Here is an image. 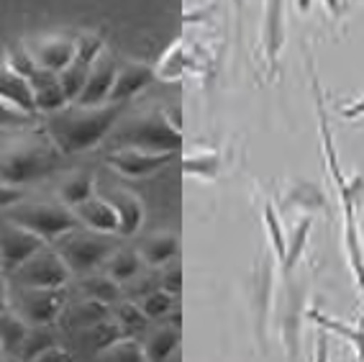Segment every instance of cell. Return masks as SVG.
I'll use <instances>...</instances> for the list:
<instances>
[{
	"instance_id": "6da1fadb",
	"label": "cell",
	"mask_w": 364,
	"mask_h": 362,
	"mask_svg": "<svg viewBox=\"0 0 364 362\" xmlns=\"http://www.w3.org/2000/svg\"><path fill=\"white\" fill-rule=\"evenodd\" d=\"M313 93H316V100H318L321 144H323L326 162H328V170H331L333 185H336L338 201H341V211H344L346 259H349L351 275H354V280H357V285H359V291H362V296H364V247H362V237H359V224H357V208L362 206L364 180H362V177H351V180H346V175L341 172L336 147H333L331 129H328V121H326V113H323V95H321V85H318V80H316V78H313Z\"/></svg>"
},
{
	"instance_id": "7a4b0ae2",
	"label": "cell",
	"mask_w": 364,
	"mask_h": 362,
	"mask_svg": "<svg viewBox=\"0 0 364 362\" xmlns=\"http://www.w3.org/2000/svg\"><path fill=\"white\" fill-rule=\"evenodd\" d=\"M121 113V103H111L105 108H80V110H57L49 116L46 134L57 144L62 155H75L92 149L108 134Z\"/></svg>"
},
{
	"instance_id": "3957f363",
	"label": "cell",
	"mask_w": 364,
	"mask_h": 362,
	"mask_svg": "<svg viewBox=\"0 0 364 362\" xmlns=\"http://www.w3.org/2000/svg\"><path fill=\"white\" fill-rule=\"evenodd\" d=\"M57 144L49 139H39V136H26L21 142H14L11 147L3 149L0 155V180L8 185H26V182L46 177L57 167L59 162Z\"/></svg>"
},
{
	"instance_id": "277c9868",
	"label": "cell",
	"mask_w": 364,
	"mask_h": 362,
	"mask_svg": "<svg viewBox=\"0 0 364 362\" xmlns=\"http://www.w3.org/2000/svg\"><path fill=\"white\" fill-rule=\"evenodd\" d=\"M6 219L33 232L46 244L62 239V237H67V234H72L80 227L77 214L65 203L62 206H57V203H16V206L8 208Z\"/></svg>"
},
{
	"instance_id": "5b68a950",
	"label": "cell",
	"mask_w": 364,
	"mask_h": 362,
	"mask_svg": "<svg viewBox=\"0 0 364 362\" xmlns=\"http://www.w3.org/2000/svg\"><path fill=\"white\" fill-rule=\"evenodd\" d=\"M306 285L295 283L293 275H287L285 296L280 301L277 326H280V342L290 362H298L303 347V321H306Z\"/></svg>"
},
{
	"instance_id": "8992f818",
	"label": "cell",
	"mask_w": 364,
	"mask_h": 362,
	"mask_svg": "<svg viewBox=\"0 0 364 362\" xmlns=\"http://www.w3.org/2000/svg\"><path fill=\"white\" fill-rule=\"evenodd\" d=\"M21 288H65L72 278L70 265L54 249H41L14 272Z\"/></svg>"
},
{
	"instance_id": "52a82bcc",
	"label": "cell",
	"mask_w": 364,
	"mask_h": 362,
	"mask_svg": "<svg viewBox=\"0 0 364 362\" xmlns=\"http://www.w3.org/2000/svg\"><path fill=\"white\" fill-rule=\"evenodd\" d=\"M44 247L46 242L33 232L18 227L11 219L0 221V267L3 272H16Z\"/></svg>"
},
{
	"instance_id": "ba28073f",
	"label": "cell",
	"mask_w": 364,
	"mask_h": 362,
	"mask_svg": "<svg viewBox=\"0 0 364 362\" xmlns=\"http://www.w3.org/2000/svg\"><path fill=\"white\" fill-rule=\"evenodd\" d=\"M72 272H92L98 265L108 262L111 257V244L95 234H77L72 232L62 237V244L57 249Z\"/></svg>"
},
{
	"instance_id": "9c48e42d",
	"label": "cell",
	"mask_w": 364,
	"mask_h": 362,
	"mask_svg": "<svg viewBox=\"0 0 364 362\" xmlns=\"http://www.w3.org/2000/svg\"><path fill=\"white\" fill-rule=\"evenodd\" d=\"M65 311V288H21L18 314L28 326H52Z\"/></svg>"
},
{
	"instance_id": "30bf717a",
	"label": "cell",
	"mask_w": 364,
	"mask_h": 362,
	"mask_svg": "<svg viewBox=\"0 0 364 362\" xmlns=\"http://www.w3.org/2000/svg\"><path fill=\"white\" fill-rule=\"evenodd\" d=\"M124 144L146 152H177L182 147V134L175 123H167L164 118H146V121L131 126L124 131Z\"/></svg>"
},
{
	"instance_id": "8fae6325",
	"label": "cell",
	"mask_w": 364,
	"mask_h": 362,
	"mask_svg": "<svg viewBox=\"0 0 364 362\" xmlns=\"http://www.w3.org/2000/svg\"><path fill=\"white\" fill-rule=\"evenodd\" d=\"M274 304V267L269 259H264L252 283V316H254V336L259 342V349H267V329H269V316H272Z\"/></svg>"
},
{
	"instance_id": "7c38bea8",
	"label": "cell",
	"mask_w": 364,
	"mask_h": 362,
	"mask_svg": "<svg viewBox=\"0 0 364 362\" xmlns=\"http://www.w3.org/2000/svg\"><path fill=\"white\" fill-rule=\"evenodd\" d=\"M175 157L177 152H146V149L126 147L118 149V152H111V155L105 157V162L116 172L126 175V177H146V175L156 172V170L167 167Z\"/></svg>"
},
{
	"instance_id": "4fadbf2b",
	"label": "cell",
	"mask_w": 364,
	"mask_h": 362,
	"mask_svg": "<svg viewBox=\"0 0 364 362\" xmlns=\"http://www.w3.org/2000/svg\"><path fill=\"white\" fill-rule=\"evenodd\" d=\"M116 62L111 57H98L92 62L90 72H87V80H85V88L80 93L77 103L80 108H98L100 103L111 100L113 83H116Z\"/></svg>"
},
{
	"instance_id": "5bb4252c",
	"label": "cell",
	"mask_w": 364,
	"mask_h": 362,
	"mask_svg": "<svg viewBox=\"0 0 364 362\" xmlns=\"http://www.w3.org/2000/svg\"><path fill=\"white\" fill-rule=\"evenodd\" d=\"M72 211L77 214L80 224H85V227L95 234H116L121 229V219H118V211L111 203V198L92 195V198L75 206Z\"/></svg>"
},
{
	"instance_id": "9a60e30c",
	"label": "cell",
	"mask_w": 364,
	"mask_h": 362,
	"mask_svg": "<svg viewBox=\"0 0 364 362\" xmlns=\"http://www.w3.org/2000/svg\"><path fill=\"white\" fill-rule=\"evenodd\" d=\"M28 83H31L36 110H44V113H57V110L67 108L70 98H67L65 88H62V83H59L57 72L41 70V67H39V70L28 78Z\"/></svg>"
},
{
	"instance_id": "2e32d148",
	"label": "cell",
	"mask_w": 364,
	"mask_h": 362,
	"mask_svg": "<svg viewBox=\"0 0 364 362\" xmlns=\"http://www.w3.org/2000/svg\"><path fill=\"white\" fill-rule=\"evenodd\" d=\"M264 54L267 62L277 67L282 44H285V0H267L264 8Z\"/></svg>"
},
{
	"instance_id": "e0dca14e",
	"label": "cell",
	"mask_w": 364,
	"mask_h": 362,
	"mask_svg": "<svg viewBox=\"0 0 364 362\" xmlns=\"http://www.w3.org/2000/svg\"><path fill=\"white\" fill-rule=\"evenodd\" d=\"M77 57V41L72 39H44L39 41L36 52H33V59L41 70L49 72H62L75 62Z\"/></svg>"
},
{
	"instance_id": "ac0fdd59",
	"label": "cell",
	"mask_w": 364,
	"mask_h": 362,
	"mask_svg": "<svg viewBox=\"0 0 364 362\" xmlns=\"http://www.w3.org/2000/svg\"><path fill=\"white\" fill-rule=\"evenodd\" d=\"M0 98L8 100V103L18 105L21 110H26L31 116H36V103H33V90L31 83L26 78H21L16 72H11L8 67L0 70Z\"/></svg>"
},
{
	"instance_id": "d6986e66",
	"label": "cell",
	"mask_w": 364,
	"mask_h": 362,
	"mask_svg": "<svg viewBox=\"0 0 364 362\" xmlns=\"http://www.w3.org/2000/svg\"><path fill=\"white\" fill-rule=\"evenodd\" d=\"M308 319H311L316 326H321L323 331H328V334H338L341 339H346L351 347L357 349L359 360L364 362V321L359 324V326H349V324L338 321V319L328 316V314H323V311H318V309L308 311Z\"/></svg>"
},
{
	"instance_id": "ffe728a7",
	"label": "cell",
	"mask_w": 364,
	"mask_h": 362,
	"mask_svg": "<svg viewBox=\"0 0 364 362\" xmlns=\"http://www.w3.org/2000/svg\"><path fill=\"white\" fill-rule=\"evenodd\" d=\"M180 324H169V326H162L159 331L149 336V342L144 344L146 349V360L149 362H167L169 357L175 355V349L180 347Z\"/></svg>"
},
{
	"instance_id": "44dd1931",
	"label": "cell",
	"mask_w": 364,
	"mask_h": 362,
	"mask_svg": "<svg viewBox=\"0 0 364 362\" xmlns=\"http://www.w3.org/2000/svg\"><path fill=\"white\" fill-rule=\"evenodd\" d=\"M111 203L116 206L118 219H121V229H118V234L131 237V234L141 227V219H144L141 201H139L136 195H131L129 190H116V193L111 195Z\"/></svg>"
},
{
	"instance_id": "7402d4cb",
	"label": "cell",
	"mask_w": 364,
	"mask_h": 362,
	"mask_svg": "<svg viewBox=\"0 0 364 362\" xmlns=\"http://www.w3.org/2000/svg\"><path fill=\"white\" fill-rule=\"evenodd\" d=\"M151 80V70L149 67H139L131 65L126 70H121L116 75V83H113L111 90V103H124L126 98H131L134 93H139L144 85Z\"/></svg>"
},
{
	"instance_id": "603a6c76",
	"label": "cell",
	"mask_w": 364,
	"mask_h": 362,
	"mask_svg": "<svg viewBox=\"0 0 364 362\" xmlns=\"http://www.w3.org/2000/svg\"><path fill=\"white\" fill-rule=\"evenodd\" d=\"M311 229H313V216H303V219L295 221V227L290 229V239H287V252L285 259H282V272L287 275H293L295 265L300 262L303 252H306V244H308V237H311Z\"/></svg>"
},
{
	"instance_id": "cb8c5ba5",
	"label": "cell",
	"mask_w": 364,
	"mask_h": 362,
	"mask_svg": "<svg viewBox=\"0 0 364 362\" xmlns=\"http://www.w3.org/2000/svg\"><path fill=\"white\" fill-rule=\"evenodd\" d=\"M218 170H221V155L213 152V149L182 157V172L196 175L200 180H215V177H218Z\"/></svg>"
},
{
	"instance_id": "d4e9b609",
	"label": "cell",
	"mask_w": 364,
	"mask_h": 362,
	"mask_svg": "<svg viewBox=\"0 0 364 362\" xmlns=\"http://www.w3.org/2000/svg\"><path fill=\"white\" fill-rule=\"evenodd\" d=\"M175 254H177V237H172V234H156V237H151L141 247V259L151 267L167 265Z\"/></svg>"
},
{
	"instance_id": "484cf974",
	"label": "cell",
	"mask_w": 364,
	"mask_h": 362,
	"mask_svg": "<svg viewBox=\"0 0 364 362\" xmlns=\"http://www.w3.org/2000/svg\"><path fill=\"white\" fill-rule=\"evenodd\" d=\"M28 326L21 314H11V311H3L0 314V344H3V352H18L23 336L28 334Z\"/></svg>"
},
{
	"instance_id": "4316f807",
	"label": "cell",
	"mask_w": 364,
	"mask_h": 362,
	"mask_svg": "<svg viewBox=\"0 0 364 362\" xmlns=\"http://www.w3.org/2000/svg\"><path fill=\"white\" fill-rule=\"evenodd\" d=\"M59 195H62V203L70 208L80 206V203H85L87 198H92V195H95V177H92V172L72 175L70 180L62 185Z\"/></svg>"
},
{
	"instance_id": "83f0119b",
	"label": "cell",
	"mask_w": 364,
	"mask_h": 362,
	"mask_svg": "<svg viewBox=\"0 0 364 362\" xmlns=\"http://www.w3.org/2000/svg\"><path fill=\"white\" fill-rule=\"evenodd\" d=\"M85 336H87V344H90V349L95 352V355H100V352H105V349L111 347V344H116L124 334V329H121V324L116 321V319H103V321L92 324L90 329H85Z\"/></svg>"
},
{
	"instance_id": "f1b7e54d",
	"label": "cell",
	"mask_w": 364,
	"mask_h": 362,
	"mask_svg": "<svg viewBox=\"0 0 364 362\" xmlns=\"http://www.w3.org/2000/svg\"><path fill=\"white\" fill-rule=\"evenodd\" d=\"M100 362H149L146 349L141 347L136 336H121L116 344L100 352Z\"/></svg>"
},
{
	"instance_id": "f546056e",
	"label": "cell",
	"mask_w": 364,
	"mask_h": 362,
	"mask_svg": "<svg viewBox=\"0 0 364 362\" xmlns=\"http://www.w3.org/2000/svg\"><path fill=\"white\" fill-rule=\"evenodd\" d=\"M105 265H108V275H111L118 285L129 283V280L136 278L139 270H141V254L124 249V252H116L113 257H108Z\"/></svg>"
},
{
	"instance_id": "4dcf8cb0",
	"label": "cell",
	"mask_w": 364,
	"mask_h": 362,
	"mask_svg": "<svg viewBox=\"0 0 364 362\" xmlns=\"http://www.w3.org/2000/svg\"><path fill=\"white\" fill-rule=\"evenodd\" d=\"M54 344H57V339L46 331V326H31L28 334L23 336V342H21L16 355H18L23 362H33L39 355H44L46 349H52Z\"/></svg>"
},
{
	"instance_id": "1f68e13d",
	"label": "cell",
	"mask_w": 364,
	"mask_h": 362,
	"mask_svg": "<svg viewBox=\"0 0 364 362\" xmlns=\"http://www.w3.org/2000/svg\"><path fill=\"white\" fill-rule=\"evenodd\" d=\"M262 216H264V229H267V237H269V244H272V254L282 265V259H285L287 252V239H285V227H282L280 214H277V208L272 203L264 201V214Z\"/></svg>"
},
{
	"instance_id": "d6a6232c",
	"label": "cell",
	"mask_w": 364,
	"mask_h": 362,
	"mask_svg": "<svg viewBox=\"0 0 364 362\" xmlns=\"http://www.w3.org/2000/svg\"><path fill=\"white\" fill-rule=\"evenodd\" d=\"M116 321L121 324V329H124L126 336H139L141 331L149 329V316L144 314L141 304H121L116 309Z\"/></svg>"
},
{
	"instance_id": "836d02e7",
	"label": "cell",
	"mask_w": 364,
	"mask_h": 362,
	"mask_svg": "<svg viewBox=\"0 0 364 362\" xmlns=\"http://www.w3.org/2000/svg\"><path fill=\"white\" fill-rule=\"evenodd\" d=\"M326 198H323V190L318 185H313V182H295L293 190L287 193V201L285 208H306V211H318L323 208Z\"/></svg>"
},
{
	"instance_id": "e575fe53",
	"label": "cell",
	"mask_w": 364,
	"mask_h": 362,
	"mask_svg": "<svg viewBox=\"0 0 364 362\" xmlns=\"http://www.w3.org/2000/svg\"><path fill=\"white\" fill-rule=\"evenodd\" d=\"M82 291L87 298H95V301H100V304L111 306L118 301V296H121V288H118L116 280L105 272V275H90V278L82 283Z\"/></svg>"
},
{
	"instance_id": "d590c367",
	"label": "cell",
	"mask_w": 364,
	"mask_h": 362,
	"mask_svg": "<svg viewBox=\"0 0 364 362\" xmlns=\"http://www.w3.org/2000/svg\"><path fill=\"white\" fill-rule=\"evenodd\" d=\"M108 319V306L95 301V298H85L77 309L72 311V326H80V329H90L92 324Z\"/></svg>"
},
{
	"instance_id": "8d00e7d4",
	"label": "cell",
	"mask_w": 364,
	"mask_h": 362,
	"mask_svg": "<svg viewBox=\"0 0 364 362\" xmlns=\"http://www.w3.org/2000/svg\"><path fill=\"white\" fill-rule=\"evenodd\" d=\"M92 65H85V62H80V59H75L67 70L59 72V83H62V88H65L67 98L70 100H77L80 93H82L85 88V80H87V72H90Z\"/></svg>"
},
{
	"instance_id": "74e56055",
	"label": "cell",
	"mask_w": 364,
	"mask_h": 362,
	"mask_svg": "<svg viewBox=\"0 0 364 362\" xmlns=\"http://www.w3.org/2000/svg\"><path fill=\"white\" fill-rule=\"evenodd\" d=\"M172 306H175V296L167 293L164 288L146 293L141 301V309H144V314L149 316V321H159V319H164L167 314H172Z\"/></svg>"
},
{
	"instance_id": "f35d334b",
	"label": "cell",
	"mask_w": 364,
	"mask_h": 362,
	"mask_svg": "<svg viewBox=\"0 0 364 362\" xmlns=\"http://www.w3.org/2000/svg\"><path fill=\"white\" fill-rule=\"evenodd\" d=\"M28 121H33L31 113L26 110H21L18 105L8 103L0 98V129H21V126H26Z\"/></svg>"
},
{
	"instance_id": "ab89813d",
	"label": "cell",
	"mask_w": 364,
	"mask_h": 362,
	"mask_svg": "<svg viewBox=\"0 0 364 362\" xmlns=\"http://www.w3.org/2000/svg\"><path fill=\"white\" fill-rule=\"evenodd\" d=\"M8 70L28 80L33 75V72L39 70V65H36L33 54H26L23 49H18V52H11V54H8Z\"/></svg>"
},
{
	"instance_id": "60d3db41",
	"label": "cell",
	"mask_w": 364,
	"mask_h": 362,
	"mask_svg": "<svg viewBox=\"0 0 364 362\" xmlns=\"http://www.w3.org/2000/svg\"><path fill=\"white\" fill-rule=\"evenodd\" d=\"M100 49H103V41L95 39V36H85V39L77 41V57L75 59H80L85 65H92L100 57Z\"/></svg>"
},
{
	"instance_id": "b9f144b4",
	"label": "cell",
	"mask_w": 364,
	"mask_h": 362,
	"mask_svg": "<svg viewBox=\"0 0 364 362\" xmlns=\"http://www.w3.org/2000/svg\"><path fill=\"white\" fill-rule=\"evenodd\" d=\"M21 201H23V190L18 185H8V182L0 180V211H8Z\"/></svg>"
},
{
	"instance_id": "7bdbcfd3",
	"label": "cell",
	"mask_w": 364,
	"mask_h": 362,
	"mask_svg": "<svg viewBox=\"0 0 364 362\" xmlns=\"http://www.w3.org/2000/svg\"><path fill=\"white\" fill-rule=\"evenodd\" d=\"M162 288L167 293H172V296H177V293L182 291V270L180 267H169L167 272L162 275Z\"/></svg>"
},
{
	"instance_id": "ee69618b",
	"label": "cell",
	"mask_w": 364,
	"mask_h": 362,
	"mask_svg": "<svg viewBox=\"0 0 364 362\" xmlns=\"http://www.w3.org/2000/svg\"><path fill=\"white\" fill-rule=\"evenodd\" d=\"M33 362H75V357H72L70 349L59 347V344H54L52 349H46L44 355H39Z\"/></svg>"
},
{
	"instance_id": "f6af8a7d",
	"label": "cell",
	"mask_w": 364,
	"mask_h": 362,
	"mask_svg": "<svg viewBox=\"0 0 364 362\" xmlns=\"http://www.w3.org/2000/svg\"><path fill=\"white\" fill-rule=\"evenodd\" d=\"M328 352H331V344H328V331H321L318 339H316L313 362H328Z\"/></svg>"
},
{
	"instance_id": "bcb514c9",
	"label": "cell",
	"mask_w": 364,
	"mask_h": 362,
	"mask_svg": "<svg viewBox=\"0 0 364 362\" xmlns=\"http://www.w3.org/2000/svg\"><path fill=\"white\" fill-rule=\"evenodd\" d=\"M323 3L328 6V11H331V14L336 16V19L341 14H344V8H346V0H323Z\"/></svg>"
},
{
	"instance_id": "7dc6e473",
	"label": "cell",
	"mask_w": 364,
	"mask_h": 362,
	"mask_svg": "<svg viewBox=\"0 0 364 362\" xmlns=\"http://www.w3.org/2000/svg\"><path fill=\"white\" fill-rule=\"evenodd\" d=\"M0 362H23L16 352H0Z\"/></svg>"
},
{
	"instance_id": "c3c4849f",
	"label": "cell",
	"mask_w": 364,
	"mask_h": 362,
	"mask_svg": "<svg viewBox=\"0 0 364 362\" xmlns=\"http://www.w3.org/2000/svg\"><path fill=\"white\" fill-rule=\"evenodd\" d=\"M0 352H3V344H0Z\"/></svg>"
},
{
	"instance_id": "681fc988",
	"label": "cell",
	"mask_w": 364,
	"mask_h": 362,
	"mask_svg": "<svg viewBox=\"0 0 364 362\" xmlns=\"http://www.w3.org/2000/svg\"><path fill=\"white\" fill-rule=\"evenodd\" d=\"M0 272H3V267H0Z\"/></svg>"
},
{
	"instance_id": "f907efd6",
	"label": "cell",
	"mask_w": 364,
	"mask_h": 362,
	"mask_svg": "<svg viewBox=\"0 0 364 362\" xmlns=\"http://www.w3.org/2000/svg\"><path fill=\"white\" fill-rule=\"evenodd\" d=\"M236 3H239V0H236Z\"/></svg>"
}]
</instances>
